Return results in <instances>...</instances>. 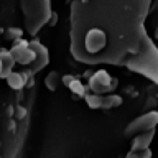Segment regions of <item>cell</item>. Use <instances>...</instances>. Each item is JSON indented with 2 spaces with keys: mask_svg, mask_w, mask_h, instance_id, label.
<instances>
[{
  "mask_svg": "<svg viewBox=\"0 0 158 158\" xmlns=\"http://www.w3.org/2000/svg\"><path fill=\"white\" fill-rule=\"evenodd\" d=\"M152 0H74L71 54L84 64L125 66L145 40Z\"/></svg>",
  "mask_w": 158,
  "mask_h": 158,
  "instance_id": "obj_1",
  "label": "cell"
},
{
  "mask_svg": "<svg viewBox=\"0 0 158 158\" xmlns=\"http://www.w3.org/2000/svg\"><path fill=\"white\" fill-rule=\"evenodd\" d=\"M125 68L145 76L153 84L158 82V49L148 36L142 41L138 51L128 59Z\"/></svg>",
  "mask_w": 158,
  "mask_h": 158,
  "instance_id": "obj_2",
  "label": "cell"
},
{
  "mask_svg": "<svg viewBox=\"0 0 158 158\" xmlns=\"http://www.w3.org/2000/svg\"><path fill=\"white\" fill-rule=\"evenodd\" d=\"M27 33L35 36L53 17L51 0H20Z\"/></svg>",
  "mask_w": 158,
  "mask_h": 158,
  "instance_id": "obj_3",
  "label": "cell"
},
{
  "mask_svg": "<svg viewBox=\"0 0 158 158\" xmlns=\"http://www.w3.org/2000/svg\"><path fill=\"white\" fill-rule=\"evenodd\" d=\"M87 86L94 94H110L117 87V79L112 77L106 69H99L89 77Z\"/></svg>",
  "mask_w": 158,
  "mask_h": 158,
  "instance_id": "obj_4",
  "label": "cell"
},
{
  "mask_svg": "<svg viewBox=\"0 0 158 158\" xmlns=\"http://www.w3.org/2000/svg\"><path fill=\"white\" fill-rule=\"evenodd\" d=\"M156 122H158V114L155 110L143 114V115L137 117L135 120H132L125 127V137L127 138H133L135 135H138V133H142V132L155 130Z\"/></svg>",
  "mask_w": 158,
  "mask_h": 158,
  "instance_id": "obj_5",
  "label": "cell"
},
{
  "mask_svg": "<svg viewBox=\"0 0 158 158\" xmlns=\"http://www.w3.org/2000/svg\"><path fill=\"white\" fill-rule=\"evenodd\" d=\"M87 106L91 109H114L122 104V97L118 94H84Z\"/></svg>",
  "mask_w": 158,
  "mask_h": 158,
  "instance_id": "obj_6",
  "label": "cell"
},
{
  "mask_svg": "<svg viewBox=\"0 0 158 158\" xmlns=\"http://www.w3.org/2000/svg\"><path fill=\"white\" fill-rule=\"evenodd\" d=\"M30 46H31L33 53H35V59L27 66V73L31 76V74L41 71V69L49 63V54H48V49L40 41H36V40H31V41H30Z\"/></svg>",
  "mask_w": 158,
  "mask_h": 158,
  "instance_id": "obj_7",
  "label": "cell"
},
{
  "mask_svg": "<svg viewBox=\"0 0 158 158\" xmlns=\"http://www.w3.org/2000/svg\"><path fill=\"white\" fill-rule=\"evenodd\" d=\"M10 54H12L13 61L22 64V66H28L30 63L35 59V53L31 46H30V41H25L23 38L13 41V46L10 49Z\"/></svg>",
  "mask_w": 158,
  "mask_h": 158,
  "instance_id": "obj_8",
  "label": "cell"
},
{
  "mask_svg": "<svg viewBox=\"0 0 158 158\" xmlns=\"http://www.w3.org/2000/svg\"><path fill=\"white\" fill-rule=\"evenodd\" d=\"M28 77H30V74L28 73H15L12 71L10 74H7V84L12 89H15V91H20V89H23L25 87V84H27L28 81Z\"/></svg>",
  "mask_w": 158,
  "mask_h": 158,
  "instance_id": "obj_9",
  "label": "cell"
},
{
  "mask_svg": "<svg viewBox=\"0 0 158 158\" xmlns=\"http://www.w3.org/2000/svg\"><path fill=\"white\" fill-rule=\"evenodd\" d=\"M153 133L155 130H148V132H142L135 135L132 138V150H142V148H148L152 143V138H153Z\"/></svg>",
  "mask_w": 158,
  "mask_h": 158,
  "instance_id": "obj_10",
  "label": "cell"
},
{
  "mask_svg": "<svg viewBox=\"0 0 158 158\" xmlns=\"http://www.w3.org/2000/svg\"><path fill=\"white\" fill-rule=\"evenodd\" d=\"M61 82L66 84L68 89L73 94H76V96H79V97H84V94H86V87H84V84L79 81L77 77H74V76H63Z\"/></svg>",
  "mask_w": 158,
  "mask_h": 158,
  "instance_id": "obj_11",
  "label": "cell"
},
{
  "mask_svg": "<svg viewBox=\"0 0 158 158\" xmlns=\"http://www.w3.org/2000/svg\"><path fill=\"white\" fill-rule=\"evenodd\" d=\"M0 66H2V74L0 77H7V74H10L13 71V66H15V61L12 58L8 49H0Z\"/></svg>",
  "mask_w": 158,
  "mask_h": 158,
  "instance_id": "obj_12",
  "label": "cell"
},
{
  "mask_svg": "<svg viewBox=\"0 0 158 158\" xmlns=\"http://www.w3.org/2000/svg\"><path fill=\"white\" fill-rule=\"evenodd\" d=\"M44 82H46V87L49 89V91H54V89L58 87V84L61 82V76H59L58 71H53V73H49L46 76Z\"/></svg>",
  "mask_w": 158,
  "mask_h": 158,
  "instance_id": "obj_13",
  "label": "cell"
},
{
  "mask_svg": "<svg viewBox=\"0 0 158 158\" xmlns=\"http://www.w3.org/2000/svg\"><path fill=\"white\" fill-rule=\"evenodd\" d=\"M125 158H152L150 148H142V150H130Z\"/></svg>",
  "mask_w": 158,
  "mask_h": 158,
  "instance_id": "obj_14",
  "label": "cell"
},
{
  "mask_svg": "<svg viewBox=\"0 0 158 158\" xmlns=\"http://www.w3.org/2000/svg\"><path fill=\"white\" fill-rule=\"evenodd\" d=\"M23 36V31L18 28H8L7 31H5V40H8V41H17Z\"/></svg>",
  "mask_w": 158,
  "mask_h": 158,
  "instance_id": "obj_15",
  "label": "cell"
},
{
  "mask_svg": "<svg viewBox=\"0 0 158 158\" xmlns=\"http://www.w3.org/2000/svg\"><path fill=\"white\" fill-rule=\"evenodd\" d=\"M0 74H2V66H0Z\"/></svg>",
  "mask_w": 158,
  "mask_h": 158,
  "instance_id": "obj_16",
  "label": "cell"
},
{
  "mask_svg": "<svg viewBox=\"0 0 158 158\" xmlns=\"http://www.w3.org/2000/svg\"><path fill=\"white\" fill-rule=\"evenodd\" d=\"M0 147H2V143H0Z\"/></svg>",
  "mask_w": 158,
  "mask_h": 158,
  "instance_id": "obj_17",
  "label": "cell"
}]
</instances>
